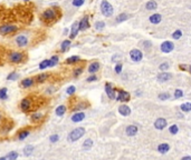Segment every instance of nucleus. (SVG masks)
Listing matches in <instances>:
<instances>
[{
  "mask_svg": "<svg viewBox=\"0 0 191 160\" xmlns=\"http://www.w3.org/2000/svg\"><path fill=\"white\" fill-rule=\"evenodd\" d=\"M59 17H60L59 8H55V7H50V8L45 9L41 12V15H40L41 20L45 23H47V25H50V23L55 22Z\"/></svg>",
  "mask_w": 191,
  "mask_h": 160,
  "instance_id": "f257e3e1",
  "label": "nucleus"
},
{
  "mask_svg": "<svg viewBox=\"0 0 191 160\" xmlns=\"http://www.w3.org/2000/svg\"><path fill=\"white\" fill-rule=\"evenodd\" d=\"M25 58H26V56L22 51H10L8 55V60L13 65L21 63L25 60Z\"/></svg>",
  "mask_w": 191,
  "mask_h": 160,
  "instance_id": "f03ea898",
  "label": "nucleus"
},
{
  "mask_svg": "<svg viewBox=\"0 0 191 160\" xmlns=\"http://www.w3.org/2000/svg\"><path fill=\"white\" fill-rule=\"evenodd\" d=\"M85 135V129L83 127H78V128H75L74 130H72L68 136H67V140L70 142H75L78 139H80L83 136Z\"/></svg>",
  "mask_w": 191,
  "mask_h": 160,
  "instance_id": "7ed1b4c3",
  "label": "nucleus"
},
{
  "mask_svg": "<svg viewBox=\"0 0 191 160\" xmlns=\"http://www.w3.org/2000/svg\"><path fill=\"white\" fill-rule=\"evenodd\" d=\"M19 27L16 26V25H11V23H5V25H1L0 26V35H11V33H15L16 31H18Z\"/></svg>",
  "mask_w": 191,
  "mask_h": 160,
  "instance_id": "20e7f679",
  "label": "nucleus"
},
{
  "mask_svg": "<svg viewBox=\"0 0 191 160\" xmlns=\"http://www.w3.org/2000/svg\"><path fill=\"white\" fill-rule=\"evenodd\" d=\"M101 12H102L103 16H105V17H111V16L113 15L114 9H113L112 5H111L107 0H102V2H101Z\"/></svg>",
  "mask_w": 191,
  "mask_h": 160,
  "instance_id": "39448f33",
  "label": "nucleus"
},
{
  "mask_svg": "<svg viewBox=\"0 0 191 160\" xmlns=\"http://www.w3.org/2000/svg\"><path fill=\"white\" fill-rule=\"evenodd\" d=\"M32 105H34V102H32V99L30 98V97H26V98H24V99L20 101V109L22 110V111H29L31 108H32Z\"/></svg>",
  "mask_w": 191,
  "mask_h": 160,
  "instance_id": "423d86ee",
  "label": "nucleus"
},
{
  "mask_svg": "<svg viewBox=\"0 0 191 160\" xmlns=\"http://www.w3.org/2000/svg\"><path fill=\"white\" fill-rule=\"evenodd\" d=\"M16 45L19 47V48H24V47H27L28 43H29V40H28V37L26 35H18L16 37Z\"/></svg>",
  "mask_w": 191,
  "mask_h": 160,
  "instance_id": "0eeeda50",
  "label": "nucleus"
},
{
  "mask_svg": "<svg viewBox=\"0 0 191 160\" xmlns=\"http://www.w3.org/2000/svg\"><path fill=\"white\" fill-rule=\"evenodd\" d=\"M78 32H80V29H78V21H74L73 25H72V27H70V35H68L70 40L75 39V38L77 37Z\"/></svg>",
  "mask_w": 191,
  "mask_h": 160,
  "instance_id": "6e6552de",
  "label": "nucleus"
},
{
  "mask_svg": "<svg viewBox=\"0 0 191 160\" xmlns=\"http://www.w3.org/2000/svg\"><path fill=\"white\" fill-rule=\"evenodd\" d=\"M90 27V18L87 16H84L82 19L78 21V29L80 31H85Z\"/></svg>",
  "mask_w": 191,
  "mask_h": 160,
  "instance_id": "1a4fd4ad",
  "label": "nucleus"
},
{
  "mask_svg": "<svg viewBox=\"0 0 191 160\" xmlns=\"http://www.w3.org/2000/svg\"><path fill=\"white\" fill-rule=\"evenodd\" d=\"M130 57L134 62H139V61H141L142 58H143V55H142V52H141L139 49H133V50H131Z\"/></svg>",
  "mask_w": 191,
  "mask_h": 160,
  "instance_id": "9d476101",
  "label": "nucleus"
},
{
  "mask_svg": "<svg viewBox=\"0 0 191 160\" xmlns=\"http://www.w3.org/2000/svg\"><path fill=\"white\" fill-rule=\"evenodd\" d=\"M34 85H35V78H30V77L22 79L21 80V83H20V86H21L22 88H25V89L31 88Z\"/></svg>",
  "mask_w": 191,
  "mask_h": 160,
  "instance_id": "9b49d317",
  "label": "nucleus"
},
{
  "mask_svg": "<svg viewBox=\"0 0 191 160\" xmlns=\"http://www.w3.org/2000/svg\"><path fill=\"white\" fill-rule=\"evenodd\" d=\"M105 92H106V95L110 99H115V89L112 87L110 82L105 83Z\"/></svg>",
  "mask_w": 191,
  "mask_h": 160,
  "instance_id": "f8f14e48",
  "label": "nucleus"
},
{
  "mask_svg": "<svg viewBox=\"0 0 191 160\" xmlns=\"http://www.w3.org/2000/svg\"><path fill=\"white\" fill-rule=\"evenodd\" d=\"M173 49H174V45H173L171 41H165V42H163V43L161 45V50H162V52L168 53V52H171Z\"/></svg>",
  "mask_w": 191,
  "mask_h": 160,
  "instance_id": "ddd939ff",
  "label": "nucleus"
},
{
  "mask_svg": "<svg viewBox=\"0 0 191 160\" xmlns=\"http://www.w3.org/2000/svg\"><path fill=\"white\" fill-rule=\"evenodd\" d=\"M116 99L119 100V101H123V102L129 101L130 100V93L128 91H125V90H120Z\"/></svg>",
  "mask_w": 191,
  "mask_h": 160,
  "instance_id": "4468645a",
  "label": "nucleus"
},
{
  "mask_svg": "<svg viewBox=\"0 0 191 160\" xmlns=\"http://www.w3.org/2000/svg\"><path fill=\"white\" fill-rule=\"evenodd\" d=\"M100 67H101V65L99 61H93L90 66H88V69L87 70H88L90 73L94 75V73H96V72L100 70Z\"/></svg>",
  "mask_w": 191,
  "mask_h": 160,
  "instance_id": "2eb2a0df",
  "label": "nucleus"
},
{
  "mask_svg": "<svg viewBox=\"0 0 191 160\" xmlns=\"http://www.w3.org/2000/svg\"><path fill=\"white\" fill-rule=\"evenodd\" d=\"M154 127H155L157 129H159V130L164 129V128L167 127V120L163 119V118H159V119H157L155 120V122H154Z\"/></svg>",
  "mask_w": 191,
  "mask_h": 160,
  "instance_id": "dca6fc26",
  "label": "nucleus"
},
{
  "mask_svg": "<svg viewBox=\"0 0 191 160\" xmlns=\"http://www.w3.org/2000/svg\"><path fill=\"white\" fill-rule=\"evenodd\" d=\"M84 118H85V113L84 112H80V111H78V112H76V113H74L73 116H72V121L73 122H80V121H83L84 120Z\"/></svg>",
  "mask_w": 191,
  "mask_h": 160,
  "instance_id": "f3484780",
  "label": "nucleus"
},
{
  "mask_svg": "<svg viewBox=\"0 0 191 160\" xmlns=\"http://www.w3.org/2000/svg\"><path fill=\"white\" fill-rule=\"evenodd\" d=\"M48 77H49V75L46 73V72L39 73V75H37V76L35 77V82H37V83H43V82H45L46 80L48 79Z\"/></svg>",
  "mask_w": 191,
  "mask_h": 160,
  "instance_id": "a211bd4d",
  "label": "nucleus"
},
{
  "mask_svg": "<svg viewBox=\"0 0 191 160\" xmlns=\"http://www.w3.org/2000/svg\"><path fill=\"white\" fill-rule=\"evenodd\" d=\"M119 112H120L122 116H124V117H126V116H130L131 113V109L129 106H126V105H122L119 107Z\"/></svg>",
  "mask_w": 191,
  "mask_h": 160,
  "instance_id": "6ab92c4d",
  "label": "nucleus"
},
{
  "mask_svg": "<svg viewBox=\"0 0 191 160\" xmlns=\"http://www.w3.org/2000/svg\"><path fill=\"white\" fill-rule=\"evenodd\" d=\"M125 132H126L128 136H131V137H132V136H135V135L138 133V127H136V126H133V125H130V126L126 127Z\"/></svg>",
  "mask_w": 191,
  "mask_h": 160,
  "instance_id": "aec40b11",
  "label": "nucleus"
},
{
  "mask_svg": "<svg viewBox=\"0 0 191 160\" xmlns=\"http://www.w3.org/2000/svg\"><path fill=\"white\" fill-rule=\"evenodd\" d=\"M70 46H72V40L70 39L64 40V41L61 42V45H60V51H61V52L68 51V49L70 48Z\"/></svg>",
  "mask_w": 191,
  "mask_h": 160,
  "instance_id": "412c9836",
  "label": "nucleus"
},
{
  "mask_svg": "<svg viewBox=\"0 0 191 160\" xmlns=\"http://www.w3.org/2000/svg\"><path fill=\"white\" fill-rule=\"evenodd\" d=\"M80 61V56H70V57H68L67 59L65 60V63L66 65H75V63H77Z\"/></svg>",
  "mask_w": 191,
  "mask_h": 160,
  "instance_id": "4be33fe9",
  "label": "nucleus"
},
{
  "mask_svg": "<svg viewBox=\"0 0 191 160\" xmlns=\"http://www.w3.org/2000/svg\"><path fill=\"white\" fill-rule=\"evenodd\" d=\"M171 77H172V75L169 73V72H161V73L158 75V80L161 81V82H163V81H168V80H170Z\"/></svg>",
  "mask_w": 191,
  "mask_h": 160,
  "instance_id": "5701e85b",
  "label": "nucleus"
},
{
  "mask_svg": "<svg viewBox=\"0 0 191 160\" xmlns=\"http://www.w3.org/2000/svg\"><path fill=\"white\" fill-rule=\"evenodd\" d=\"M65 112H66V106H64V105L58 106V107L56 108V110H55V113H56V116H58V117L64 116Z\"/></svg>",
  "mask_w": 191,
  "mask_h": 160,
  "instance_id": "b1692460",
  "label": "nucleus"
},
{
  "mask_svg": "<svg viewBox=\"0 0 191 160\" xmlns=\"http://www.w3.org/2000/svg\"><path fill=\"white\" fill-rule=\"evenodd\" d=\"M169 150H170V146L168 143H161V145H159V147H158V151L160 153H167Z\"/></svg>",
  "mask_w": 191,
  "mask_h": 160,
  "instance_id": "393cba45",
  "label": "nucleus"
},
{
  "mask_svg": "<svg viewBox=\"0 0 191 160\" xmlns=\"http://www.w3.org/2000/svg\"><path fill=\"white\" fill-rule=\"evenodd\" d=\"M44 119V115L43 113H40V112H34L32 115H31V120L34 121V122H39L40 120Z\"/></svg>",
  "mask_w": 191,
  "mask_h": 160,
  "instance_id": "a878e982",
  "label": "nucleus"
},
{
  "mask_svg": "<svg viewBox=\"0 0 191 160\" xmlns=\"http://www.w3.org/2000/svg\"><path fill=\"white\" fill-rule=\"evenodd\" d=\"M162 19V17H161V15L159 13H155V15H152L150 17V22L151 23H154V25H157V23H159Z\"/></svg>",
  "mask_w": 191,
  "mask_h": 160,
  "instance_id": "bb28decb",
  "label": "nucleus"
},
{
  "mask_svg": "<svg viewBox=\"0 0 191 160\" xmlns=\"http://www.w3.org/2000/svg\"><path fill=\"white\" fill-rule=\"evenodd\" d=\"M29 133H30V131L29 130H27V129H24V130H21L19 133H18V139L19 140H24V139H26L28 136H29Z\"/></svg>",
  "mask_w": 191,
  "mask_h": 160,
  "instance_id": "cd10ccee",
  "label": "nucleus"
},
{
  "mask_svg": "<svg viewBox=\"0 0 191 160\" xmlns=\"http://www.w3.org/2000/svg\"><path fill=\"white\" fill-rule=\"evenodd\" d=\"M49 67H50L49 59L43 60V61H41V62L39 63V69L40 70H45V69H47V68H49Z\"/></svg>",
  "mask_w": 191,
  "mask_h": 160,
  "instance_id": "c85d7f7f",
  "label": "nucleus"
},
{
  "mask_svg": "<svg viewBox=\"0 0 191 160\" xmlns=\"http://www.w3.org/2000/svg\"><path fill=\"white\" fill-rule=\"evenodd\" d=\"M8 99V89L7 88H0V100Z\"/></svg>",
  "mask_w": 191,
  "mask_h": 160,
  "instance_id": "c756f323",
  "label": "nucleus"
},
{
  "mask_svg": "<svg viewBox=\"0 0 191 160\" xmlns=\"http://www.w3.org/2000/svg\"><path fill=\"white\" fill-rule=\"evenodd\" d=\"M82 73H83V67L74 68V69H73V72H72V75H73L74 78H78Z\"/></svg>",
  "mask_w": 191,
  "mask_h": 160,
  "instance_id": "7c9ffc66",
  "label": "nucleus"
},
{
  "mask_svg": "<svg viewBox=\"0 0 191 160\" xmlns=\"http://www.w3.org/2000/svg\"><path fill=\"white\" fill-rule=\"evenodd\" d=\"M32 151H34V146H31V145H27L25 148H24V155L25 156H30L31 153H32Z\"/></svg>",
  "mask_w": 191,
  "mask_h": 160,
  "instance_id": "2f4dec72",
  "label": "nucleus"
},
{
  "mask_svg": "<svg viewBox=\"0 0 191 160\" xmlns=\"http://www.w3.org/2000/svg\"><path fill=\"white\" fill-rule=\"evenodd\" d=\"M49 61H50V67H55V66H57V63L59 61V57L57 55H54L49 59Z\"/></svg>",
  "mask_w": 191,
  "mask_h": 160,
  "instance_id": "473e14b6",
  "label": "nucleus"
},
{
  "mask_svg": "<svg viewBox=\"0 0 191 160\" xmlns=\"http://www.w3.org/2000/svg\"><path fill=\"white\" fill-rule=\"evenodd\" d=\"M19 78V75L16 72V71H11L9 75L7 76V80H11V81H15Z\"/></svg>",
  "mask_w": 191,
  "mask_h": 160,
  "instance_id": "72a5a7b5",
  "label": "nucleus"
},
{
  "mask_svg": "<svg viewBox=\"0 0 191 160\" xmlns=\"http://www.w3.org/2000/svg\"><path fill=\"white\" fill-rule=\"evenodd\" d=\"M93 147V140L92 139H86L84 141V143H83V148L85 150H88L90 149Z\"/></svg>",
  "mask_w": 191,
  "mask_h": 160,
  "instance_id": "f704fd0d",
  "label": "nucleus"
},
{
  "mask_svg": "<svg viewBox=\"0 0 191 160\" xmlns=\"http://www.w3.org/2000/svg\"><path fill=\"white\" fill-rule=\"evenodd\" d=\"M157 6H158V5H157V2H155L154 0H150V1L146 3L145 7H146L148 10H154V9H157Z\"/></svg>",
  "mask_w": 191,
  "mask_h": 160,
  "instance_id": "c9c22d12",
  "label": "nucleus"
},
{
  "mask_svg": "<svg viewBox=\"0 0 191 160\" xmlns=\"http://www.w3.org/2000/svg\"><path fill=\"white\" fill-rule=\"evenodd\" d=\"M18 158V152L17 151H10L7 155V160H17Z\"/></svg>",
  "mask_w": 191,
  "mask_h": 160,
  "instance_id": "e433bc0d",
  "label": "nucleus"
},
{
  "mask_svg": "<svg viewBox=\"0 0 191 160\" xmlns=\"http://www.w3.org/2000/svg\"><path fill=\"white\" fill-rule=\"evenodd\" d=\"M85 3V0H72V5L75 8H80Z\"/></svg>",
  "mask_w": 191,
  "mask_h": 160,
  "instance_id": "4c0bfd02",
  "label": "nucleus"
},
{
  "mask_svg": "<svg viewBox=\"0 0 191 160\" xmlns=\"http://www.w3.org/2000/svg\"><path fill=\"white\" fill-rule=\"evenodd\" d=\"M181 110L184 111V112H189V111H191V103L190 102H186V103L181 105Z\"/></svg>",
  "mask_w": 191,
  "mask_h": 160,
  "instance_id": "58836bf2",
  "label": "nucleus"
},
{
  "mask_svg": "<svg viewBox=\"0 0 191 160\" xmlns=\"http://www.w3.org/2000/svg\"><path fill=\"white\" fill-rule=\"evenodd\" d=\"M94 27H95V29L96 30L104 29V27H105V22H104V21H96Z\"/></svg>",
  "mask_w": 191,
  "mask_h": 160,
  "instance_id": "ea45409f",
  "label": "nucleus"
},
{
  "mask_svg": "<svg viewBox=\"0 0 191 160\" xmlns=\"http://www.w3.org/2000/svg\"><path fill=\"white\" fill-rule=\"evenodd\" d=\"M126 19H128V15L126 13H121L116 18V22H122V21H125Z\"/></svg>",
  "mask_w": 191,
  "mask_h": 160,
  "instance_id": "a19ab883",
  "label": "nucleus"
},
{
  "mask_svg": "<svg viewBox=\"0 0 191 160\" xmlns=\"http://www.w3.org/2000/svg\"><path fill=\"white\" fill-rule=\"evenodd\" d=\"M75 91H76L75 86H70V87L66 89V93H67V95H70V96H73V95L75 93Z\"/></svg>",
  "mask_w": 191,
  "mask_h": 160,
  "instance_id": "79ce46f5",
  "label": "nucleus"
},
{
  "mask_svg": "<svg viewBox=\"0 0 191 160\" xmlns=\"http://www.w3.org/2000/svg\"><path fill=\"white\" fill-rule=\"evenodd\" d=\"M169 131H170V133H172V135H175V133H178L179 128H178L177 125H173V126H171L170 128H169Z\"/></svg>",
  "mask_w": 191,
  "mask_h": 160,
  "instance_id": "37998d69",
  "label": "nucleus"
},
{
  "mask_svg": "<svg viewBox=\"0 0 191 160\" xmlns=\"http://www.w3.org/2000/svg\"><path fill=\"white\" fill-rule=\"evenodd\" d=\"M49 140H50V142H57V141L59 140V136H58L57 133L51 135V136L49 137Z\"/></svg>",
  "mask_w": 191,
  "mask_h": 160,
  "instance_id": "c03bdc74",
  "label": "nucleus"
},
{
  "mask_svg": "<svg viewBox=\"0 0 191 160\" xmlns=\"http://www.w3.org/2000/svg\"><path fill=\"white\" fill-rule=\"evenodd\" d=\"M181 36H182V32H181L180 30H177V31H174V32H173V35H172L173 39H180Z\"/></svg>",
  "mask_w": 191,
  "mask_h": 160,
  "instance_id": "a18cd8bd",
  "label": "nucleus"
},
{
  "mask_svg": "<svg viewBox=\"0 0 191 160\" xmlns=\"http://www.w3.org/2000/svg\"><path fill=\"white\" fill-rule=\"evenodd\" d=\"M183 96V91L182 90H180V89H177L175 91H174V98H181Z\"/></svg>",
  "mask_w": 191,
  "mask_h": 160,
  "instance_id": "49530a36",
  "label": "nucleus"
},
{
  "mask_svg": "<svg viewBox=\"0 0 191 160\" xmlns=\"http://www.w3.org/2000/svg\"><path fill=\"white\" fill-rule=\"evenodd\" d=\"M169 93H160L159 95V98H160L161 100H167V99H169Z\"/></svg>",
  "mask_w": 191,
  "mask_h": 160,
  "instance_id": "de8ad7c7",
  "label": "nucleus"
},
{
  "mask_svg": "<svg viewBox=\"0 0 191 160\" xmlns=\"http://www.w3.org/2000/svg\"><path fill=\"white\" fill-rule=\"evenodd\" d=\"M169 69V65L168 63H162V65H160V70L161 71H165V70H168Z\"/></svg>",
  "mask_w": 191,
  "mask_h": 160,
  "instance_id": "09e8293b",
  "label": "nucleus"
},
{
  "mask_svg": "<svg viewBox=\"0 0 191 160\" xmlns=\"http://www.w3.org/2000/svg\"><path fill=\"white\" fill-rule=\"evenodd\" d=\"M97 80V77L95 76V75H92V76H90L87 79H86V81L87 82H93V81H96Z\"/></svg>",
  "mask_w": 191,
  "mask_h": 160,
  "instance_id": "8fccbe9b",
  "label": "nucleus"
},
{
  "mask_svg": "<svg viewBox=\"0 0 191 160\" xmlns=\"http://www.w3.org/2000/svg\"><path fill=\"white\" fill-rule=\"evenodd\" d=\"M121 71H122V65H121V63H117V65L115 66V72H116V73H121Z\"/></svg>",
  "mask_w": 191,
  "mask_h": 160,
  "instance_id": "3c124183",
  "label": "nucleus"
},
{
  "mask_svg": "<svg viewBox=\"0 0 191 160\" xmlns=\"http://www.w3.org/2000/svg\"><path fill=\"white\" fill-rule=\"evenodd\" d=\"M68 33H70V29H68V28H65L64 31H63V35H64V36H67Z\"/></svg>",
  "mask_w": 191,
  "mask_h": 160,
  "instance_id": "603ef678",
  "label": "nucleus"
},
{
  "mask_svg": "<svg viewBox=\"0 0 191 160\" xmlns=\"http://www.w3.org/2000/svg\"><path fill=\"white\" fill-rule=\"evenodd\" d=\"M53 91H55V88L50 87V88H48V90H46V93H51Z\"/></svg>",
  "mask_w": 191,
  "mask_h": 160,
  "instance_id": "864d4df0",
  "label": "nucleus"
},
{
  "mask_svg": "<svg viewBox=\"0 0 191 160\" xmlns=\"http://www.w3.org/2000/svg\"><path fill=\"white\" fill-rule=\"evenodd\" d=\"M181 160H191V157H189V156H186V157H183Z\"/></svg>",
  "mask_w": 191,
  "mask_h": 160,
  "instance_id": "5fc2aeb1",
  "label": "nucleus"
},
{
  "mask_svg": "<svg viewBox=\"0 0 191 160\" xmlns=\"http://www.w3.org/2000/svg\"><path fill=\"white\" fill-rule=\"evenodd\" d=\"M0 160H7V157H1Z\"/></svg>",
  "mask_w": 191,
  "mask_h": 160,
  "instance_id": "6e6d98bb",
  "label": "nucleus"
},
{
  "mask_svg": "<svg viewBox=\"0 0 191 160\" xmlns=\"http://www.w3.org/2000/svg\"><path fill=\"white\" fill-rule=\"evenodd\" d=\"M2 119V115H1V112H0V120Z\"/></svg>",
  "mask_w": 191,
  "mask_h": 160,
  "instance_id": "4d7b16f0",
  "label": "nucleus"
},
{
  "mask_svg": "<svg viewBox=\"0 0 191 160\" xmlns=\"http://www.w3.org/2000/svg\"><path fill=\"white\" fill-rule=\"evenodd\" d=\"M22 1H30V0H22Z\"/></svg>",
  "mask_w": 191,
  "mask_h": 160,
  "instance_id": "13d9d810",
  "label": "nucleus"
},
{
  "mask_svg": "<svg viewBox=\"0 0 191 160\" xmlns=\"http://www.w3.org/2000/svg\"><path fill=\"white\" fill-rule=\"evenodd\" d=\"M190 72H191V67H190Z\"/></svg>",
  "mask_w": 191,
  "mask_h": 160,
  "instance_id": "bf43d9fd",
  "label": "nucleus"
}]
</instances>
